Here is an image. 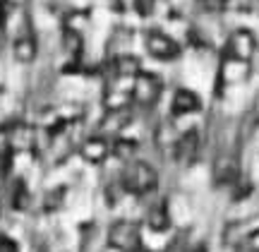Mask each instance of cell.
Returning <instances> with one entry per match:
<instances>
[{
	"label": "cell",
	"mask_w": 259,
	"mask_h": 252,
	"mask_svg": "<svg viewBox=\"0 0 259 252\" xmlns=\"http://www.w3.org/2000/svg\"><path fill=\"white\" fill-rule=\"evenodd\" d=\"M122 190L127 195L135 197H144L149 192H154L158 185V173L154 168L144 163V161H132L125 171H122V180H120Z\"/></svg>",
	"instance_id": "1"
},
{
	"label": "cell",
	"mask_w": 259,
	"mask_h": 252,
	"mask_svg": "<svg viewBox=\"0 0 259 252\" xmlns=\"http://www.w3.org/2000/svg\"><path fill=\"white\" fill-rule=\"evenodd\" d=\"M108 245L118 252H139L142 247V233L135 221L120 219L108 228Z\"/></svg>",
	"instance_id": "2"
},
{
	"label": "cell",
	"mask_w": 259,
	"mask_h": 252,
	"mask_svg": "<svg viewBox=\"0 0 259 252\" xmlns=\"http://www.w3.org/2000/svg\"><path fill=\"white\" fill-rule=\"evenodd\" d=\"M163 92V84L156 75L151 72H139L132 79V89H130V99L137 106H154L158 101V96Z\"/></svg>",
	"instance_id": "3"
},
{
	"label": "cell",
	"mask_w": 259,
	"mask_h": 252,
	"mask_svg": "<svg viewBox=\"0 0 259 252\" xmlns=\"http://www.w3.org/2000/svg\"><path fill=\"white\" fill-rule=\"evenodd\" d=\"M144 46H147L149 56L161 60V63H170L180 56V46H178L176 38H170L158 29H149L147 36H144Z\"/></svg>",
	"instance_id": "4"
},
{
	"label": "cell",
	"mask_w": 259,
	"mask_h": 252,
	"mask_svg": "<svg viewBox=\"0 0 259 252\" xmlns=\"http://www.w3.org/2000/svg\"><path fill=\"white\" fill-rule=\"evenodd\" d=\"M254 53H257V38L250 29H235L226 41V58L250 63Z\"/></svg>",
	"instance_id": "5"
},
{
	"label": "cell",
	"mask_w": 259,
	"mask_h": 252,
	"mask_svg": "<svg viewBox=\"0 0 259 252\" xmlns=\"http://www.w3.org/2000/svg\"><path fill=\"white\" fill-rule=\"evenodd\" d=\"M170 147H173V159L178 166H190L199 154V135L197 130H185L170 142Z\"/></svg>",
	"instance_id": "6"
},
{
	"label": "cell",
	"mask_w": 259,
	"mask_h": 252,
	"mask_svg": "<svg viewBox=\"0 0 259 252\" xmlns=\"http://www.w3.org/2000/svg\"><path fill=\"white\" fill-rule=\"evenodd\" d=\"M211 178L216 185H228L231 187L238 178H240V163L231 154H219L211 163Z\"/></svg>",
	"instance_id": "7"
},
{
	"label": "cell",
	"mask_w": 259,
	"mask_h": 252,
	"mask_svg": "<svg viewBox=\"0 0 259 252\" xmlns=\"http://www.w3.org/2000/svg\"><path fill=\"white\" fill-rule=\"evenodd\" d=\"M8 140L12 151H29L36 144V130L24 122H15V125H8Z\"/></svg>",
	"instance_id": "8"
},
{
	"label": "cell",
	"mask_w": 259,
	"mask_h": 252,
	"mask_svg": "<svg viewBox=\"0 0 259 252\" xmlns=\"http://www.w3.org/2000/svg\"><path fill=\"white\" fill-rule=\"evenodd\" d=\"M79 156H82L87 163H103V161L111 156V142L103 140V137H89V140L82 142L79 147Z\"/></svg>",
	"instance_id": "9"
},
{
	"label": "cell",
	"mask_w": 259,
	"mask_h": 252,
	"mask_svg": "<svg viewBox=\"0 0 259 252\" xmlns=\"http://www.w3.org/2000/svg\"><path fill=\"white\" fill-rule=\"evenodd\" d=\"M202 108V99L190 89H178L173 94V103H170V113L180 118V115H192Z\"/></svg>",
	"instance_id": "10"
},
{
	"label": "cell",
	"mask_w": 259,
	"mask_h": 252,
	"mask_svg": "<svg viewBox=\"0 0 259 252\" xmlns=\"http://www.w3.org/2000/svg\"><path fill=\"white\" fill-rule=\"evenodd\" d=\"M36 53H38V46H36V41L31 38V34H22V36L15 38V44H12V56H15L17 63L29 65V63L36 60Z\"/></svg>",
	"instance_id": "11"
},
{
	"label": "cell",
	"mask_w": 259,
	"mask_h": 252,
	"mask_svg": "<svg viewBox=\"0 0 259 252\" xmlns=\"http://www.w3.org/2000/svg\"><path fill=\"white\" fill-rule=\"evenodd\" d=\"M113 72L120 79H135L142 72V65L132 53H122V56H115V60H113Z\"/></svg>",
	"instance_id": "12"
},
{
	"label": "cell",
	"mask_w": 259,
	"mask_h": 252,
	"mask_svg": "<svg viewBox=\"0 0 259 252\" xmlns=\"http://www.w3.org/2000/svg\"><path fill=\"white\" fill-rule=\"evenodd\" d=\"M147 226L149 231H154V233H166L170 228V214H168V206L163 202H158V204H154L149 209Z\"/></svg>",
	"instance_id": "13"
},
{
	"label": "cell",
	"mask_w": 259,
	"mask_h": 252,
	"mask_svg": "<svg viewBox=\"0 0 259 252\" xmlns=\"http://www.w3.org/2000/svg\"><path fill=\"white\" fill-rule=\"evenodd\" d=\"M137 149H139V142L132 140V137H118V140H113V144H111V154L118 156L120 161H132V156L137 154Z\"/></svg>",
	"instance_id": "14"
},
{
	"label": "cell",
	"mask_w": 259,
	"mask_h": 252,
	"mask_svg": "<svg viewBox=\"0 0 259 252\" xmlns=\"http://www.w3.org/2000/svg\"><path fill=\"white\" fill-rule=\"evenodd\" d=\"M12 206H15V209H27L29 206V192L22 180H17V187H15V192H12Z\"/></svg>",
	"instance_id": "15"
},
{
	"label": "cell",
	"mask_w": 259,
	"mask_h": 252,
	"mask_svg": "<svg viewBox=\"0 0 259 252\" xmlns=\"http://www.w3.org/2000/svg\"><path fill=\"white\" fill-rule=\"evenodd\" d=\"M132 3H135V10H137L139 17H149L154 12V5H156V0H132Z\"/></svg>",
	"instance_id": "16"
},
{
	"label": "cell",
	"mask_w": 259,
	"mask_h": 252,
	"mask_svg": "<svg viewBox=\"0 0 259 252\" xmlns=\"http://www.w3.org/2000/svg\"><path fill=\"white\" fill-rule=\"evenodd\" d=\"M245 247L250 252H259V228H252L250 233L245 235Z\"/></svg>",
	"instance_id": "17"
},
{
	"label": "cell",
	"mask_w": 259,
	"mask_h": 252,
	"mask_svg": "<svg viewBox=\"0 0 259 252\" xmlns=\"http://www.w3.org/2000/svg\"><path fill=\"white\" fill-rule=\"evenodd\" d=\"M0 252H19L17 240H12V238L5 233H0Z\"/></svg>",
	"instance_id": "18"
},
{
	"label": "cell",
	"mask_w": 259,
	"mask_h": 252,
	"mask_svg": "<svg viewBox=\"0 0 259 252\" xmlns=\"http://www.w3.org/2000/svg\"><path fill=\"white\" fill-rule=\"evenodd\" d=\"M10 140H8V128H0V159H5L10 154Z\"/></svg>",
	"instance_id": "19"
},
{
	"label": "cell",
	"mask_w": 259,
	"mask_h": 252,
	"mask_svg": "<svg viewBox=\"0 0 259 252\" xmlns=\"http://www.w3.org/2000/svg\"><path fill=\"white\" fill-rule=\"evenodd\" d=\"M190 252H209V250H206L204 245H197V247H192V250H190Z\"/></svg>",
	"instance_id": "20"
}]
</instances>
